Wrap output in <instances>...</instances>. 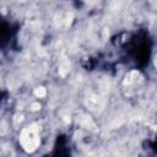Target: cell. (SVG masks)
<instances>
[{"instance_id": "obj_3", "label": "cell", "mask_w": 157, "mask_h": 157, "mask_svg": "<svg viewBox=\"0 0 157 157\" xmlns=\"http://www.w3.org/2000/svg\"><path fill=\"white\" fill-rule=\"evenodd\" d=\"M40 108V104L39 103H33L32 104V110H38Z\"/></svg>"}, {"instance_id": "obj_1", "label": "cell", "mask_w": 157, "mask_h": 157, "mask_svg": "<svg viewBox=\"0 0 157 157\" xmlns=\"http://www.w3.org/2000/svg\"><path fill=\"white\" fill-rule=\"evenodd\" d=\"M20 142H21L23 150L27 152H33L34 150H37V147L40 144L38 129L34 125H32V126H28L25 130H22V132L20 135Z\"/></svg>"}, {"instance_id": "obj_2", "label": "cell", "mask_w": 157, "mask_h": 157, "mask_svg": "<svg viewBox=\"0 0 157 157\" xmlns=\"http://www.w3.org/2000/svg\"><path fill=\"white\" fill-rule=\"evenodd\" d=\"M45 93H47V92H45V88H44V87H42V86H40V87H37V88L34 90V94H36L37 97H39V98L44 97V96H45Z\"/></svg>"}]
</instances>
